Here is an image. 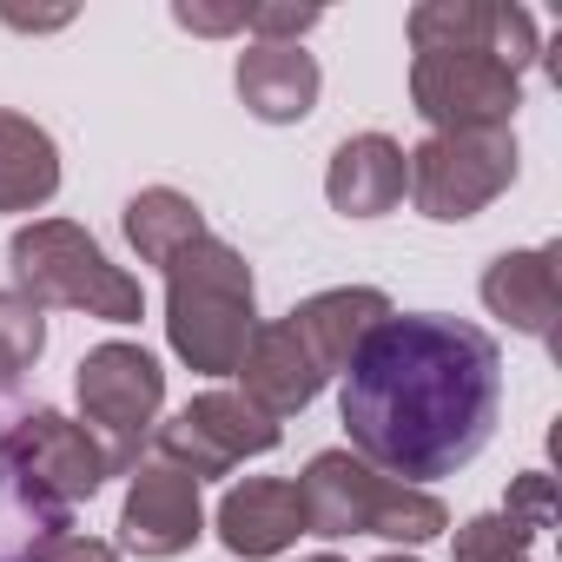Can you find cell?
<instances>
[{
    "label": "cell",
    "instance_id": "1",
    "mask_svg": "<svg viewBox=\"0 0 562 562\" xmlns=\"http://www.w3.org/2000/svg\"><path fill=\"white\" fill-rule=\"evenodd\" d=\"M503 411V351L490 331L443 312H391L345 364L338 417L391 483H437L483 457Z\"/></svg>",
    "mask_w": 562,
    "mask_h": 562
},
{
    "label": "cell",
    "instance_id": "2",
    "mask_svg": "<svg viewBox=\"0 0 562 562\" xmlns=\"http://www.w3.org/2000/svg\"><path fill=\"white\" fill-rule=\"evenodd\" d=\"M166 331H172V351L205 371V378H225L238 371L251 331H258V312H251V271L232 245L218 238H199L192 251H179L166 265Z\"/></svg>",
    "mask_w": 562,
    "mask_h": 562
},
{
    "label": "cell",
    "instance_id": "3",
    "mask_svg": "<svg viewBox=\"0 0 562 562\" xmlns=\"http://www.w3.org/2000/svg\"><path fill=\"white\" fill-rule=\"evenodd\" d=\"M305 529L312 536H391V542H430L450 529V509L430 490L391 483L351 450H318L299 476Z\"/></svg>",
    "mask_w": 562,
    "mask_h": 562
},
{
    "label": "cell",
    "instance_id": "4",
    "mask_svg": "<svg viewBox=\"0 0 562 562\" xmlns=\"http://www.w3.org/2000/svg\"><path fill=\"white\" fill-rule=\"evenodd\" d=\"M8 258H14V292L34 299V305H67V312L106 318V325H133V318L146 312L139 278H126V271H120L80 225H67V218H34L27 232H14Z\"/></svg>",
    "mask_w": 562,
    "mask_h": 562
},
{
    "label": "cell",
    "instance_id": "5",
    "mask_svg": "<svg viewBox=\"0 0 562 562\" xmlns=\"http://www.w3.org/2000/svg\"><path fill=\"white\" fill-rule=\"evenodd\" d=\"M0 476H14L21 503L34 509V529L54 536V529H67V509L87 503L113 470L87 424H74L60 411H27L8 430V443H0Z\"/></svg>",
    "mask_w": 562,
    "mask_h": 562
},
{
    "label": "cell",
    "instance_id": "6",
    "mask_svg": "<svg viewBox=\"0 0 562 562\" xmlns=\"http://www.w3.org/2000/svg\"><path fill=\"white\" fill-rule=\"evenodd\" d=\"M411 100L437 133H509L522 106V74H509L490 47H437L411 67Z\"/></svg>",
    "mask_w": 562,
    "mask_h": 562
},
{
    "label": "cell",
    "instance_id": "7",
    "mask_svg": "<svg viewBox=\"0 0 562 562\" xmlns=\"http://www.w3.org/2000/svg\"><path fill=\"white\" fill-rule=\"evenodd\" d=\"M516 179V139L509 133H430L417 153H404V192L424 218H476L503 186Z\"/></svg>",
    "mask_w": 562,
    "mask_h": 562
},
{
    "label": "cell",
    "instance_id": "8",
    "mask_svg": "<svg viewBox=\"0 0 562 562\" xmlns=\"http://www.w3.org/2000/svg\"><path fill=\"white\" fill-rule=\"evenodd\" d=\"M166 378L139 345H100L80 358V411L106 430V470H133L146 430L159 424Z\"/></svg>",
    "mask_w": 562,
    "mask_h": 562
},
{
    "label": "cell",
    "instance_id": "9",
    "mask_svg": "<svg viewBox=\"0 0 562 562\" xmlns=\"http://www.w3.org/2000/svg\"><path fill=\"white\" fill-rule=\"evenodd\" d=\"M278 443V424L265 417V411H251L245 397H232V391H205V397H192L172 424H159L153 430V450H159V463L166 470H179V476H225L232 463H245V457H265Z\"/></svg>",
    "mask_w": 562,
    "mask_h": 562
},
{
    "label": "cell",
    "instance_id": "10",
    "mask_svg": "<svg viewBox=\"0 0 562 562\" xmlns=\"http://www.w3.org/2000/svg\"><path fill=\"white\" fill-rule=\"evenodd\" d=\"M205 529V509H199V483L166 470V463H146L126 490V509H120V536L133 555L146 562H166L179 549H192Z\"/></svg>",
    "mask_w": 562,
    "mask_h": 562
},
{
    "label": "cell",
    "instance_id": "11",
    "mask_svg": "<svg viewBox=\"0 0 562 562\" xmlns=\"http://www.w3.org/2000/svg\"><path fill=\"white\" fill-rule=\"evenodd\" d=\"M305 536V503H299V483H278V476H245L238 490H225L218 503V542L245 562L258 555H278Z\"/></svg>",
    "mask_w": 562,
    "mask_h": 562
},
{
    "label": "cell",
    "instance_id": "12",
    "mask_svg": "<svg viewBox=\"0 0 562 562\" xmlns=\"http://www.w3.org/2000/svg\"><path fill=\"white\" fill-rule=\"evenodd\" d=\"M238 378H245V404L265 411L271 424H278V417H299V411L325 391L318 364L305 358V345L292 338L285 318L251 331V345H245V358H238Z\"/></svg>",
    "mask_w": 562,
    "mask_h": 562
},
{
    "label": "cell",
    "instance_id": "13",
    "mask_svg": "<svg viewBox=\"0 0 562 562\" xmlns=\"http://www.w3.org/2000/svg\"><path fill=\"white\" fill-rule=\"evenodd\" d=\"M391 318V299L384 292H371V285H351V292H318V299H305L285 325H292V338L305 345V358L318 364V378H345V364H351V351L378 331Z\"/></svg>",
    "mask_w": 562,
    "mask_h": 562
},
{
    "label": "cell",
    "instance_id": "14",
    "mask_svg": "<svg viewBox=\"0 0 562 562\" xmlns=\"http://www.w3.org/2000/svg\"><path fill=\"white\" fill-rule=\"evenodd\" d=\"M555 245H536V251H503L490 271H483V305L516 325L522 338H549L555 312H562V278H555Z\"/></svg>",
    "mask_w": 562,
    "mask_h": 562
},
{
    "label": "cell",
    "instance_id": "15",
    "mask_svg": "<svg viewBox=\"0 0 562 562\" xmlns=\"http://www.w3.org/2000/svg\"><path fill=\"white\" fill-rule=\"evenodd\" d=\"M238 100L265 126H292L318 106V60L305 47H245L238 54Z\"/></svg>",
    "mask_w": 562,
    "mask_h": 562
},
{
    "label": "cell",
    "instance_id": "16",
    "mask_svg": "<svg viewBox=\"0 0 562 562\" xmlns=\"http://www.w3.org/2000/svg\"><path fill=\"white\" fill-rule=\"evenodd\" d=\"M325 192L345 218H378L404 199V146L384 139V133H358L331 153V172H325Z\"/></svg>",
    "mask_w": 562,
    "mask_h": 562
},
{
    "label": "cell",
    "instance_id": "17",
    "mask_svg": "<svg viewBox=\"0 0 562 562\" xmlns=\"http://www.w3.org/2000/svg\"><path fill=\"white\" fill-rule=\"evenodd\" d=\"M60 192V153L47 126L0 113V212H34Z\"/></svg>",
    "mask_w": 562,
    "mask_h": 562
},
{
    "label": "cell",
    "instance_id": "18",
    "mask_svg": "<svg viewBox=\"0 0 562 562\" xmlns=\"http://www.w3.org/2000/svg\"><path fill=\"white\" fill-rule=\"evenodd\" d=\"M126 238H133V251H139L146 265H172L179 251H192V245L205 238V218H199V205H192L186 192L146 186V192L126 199Z\"/></svg>",
    "mask_w": 562,
    "mask_h": 562
},
{
    "label": "cell",
    "instance_id": "19",
    "mask_svg": "<svg viewBox=\"0 0 562 562\" xmlns=\"http://www.w3.org/2000/svg\"><path fill=\"white\" fill-rule=\"evenodd\" d=\"M47 351V318L34 299L0 292V378H21L34 358Z\"/></svg>",
    "mask_w": 562,
    "mask_h": 562
},
{
    "label": "cell",
    "instance_id": "20",
    "mask_svg": "<svg viewBox=\"0 0 562 562\" xmlns=\"http://www.w3.org/2000/svg\"><path fill=\"white\" fill-rule=\"evenodd\" d=\"M529 542L536 529H522L516 516H470L457 529V562H522Z\"/></svg>",
    "mask_w": 562,
    "mask_h": 562
},
{
    "label": "cell",
    "instance_id": "21",
    "mask_svg": "<svg viewBox=\"0 0 562 562\" xmlns=\"http://www.w3.org/2000/svg\"><path fill=\"white\" fill-rule=\"evenodd\" d=\"M21 562H120V555H113L106 542H93V536H74V529H54V536H34Z\"/></svg>",
    "mask_w": 562,
    "mask_h": 562
},
{
    "label": "cell",
    "instance_id": "22",
    "mask_svg": "<svg viewBox=\"0 0 562 562\" xmlns=\"http://www.w3.org/2000/svg\"><path fill=\"white\" fill-rule=\"evenodd\" d=\"M503 516H516L522 529H549V522H555V496H549V476H542V470H529V476L509 490V509H503Z\"/></svg>",
    "mask_w": 562,
    "mask_h": 562
},
{
    "label": "cell",
    "instance_id": "23",
    "mask_svg": "<svg viewBox=\"0 0 562 562\" xmlns=\"http://www.w3.org/2000/svg\"><path fill=\"white\" fill-rule=\"evenodd\" d=\"M299 562H338V555H299Z\"/></svg>",
    "mask_w": 562,
    "mask_h": 562
},
{
    "label": "cell",
    "instance_id": "24",
    "mask_svg": "<svg viewBox=\"0 0 562 562\" xmlns=\"http://www.w3.org/2000/svg\"><path fill=\"white\" fill-rule=\"evenodd\" d=\"M384 562H411V555H384Z\"/></svg>",
    "mask_w": 562,
    "mask_h": 562
}]
</instances>
